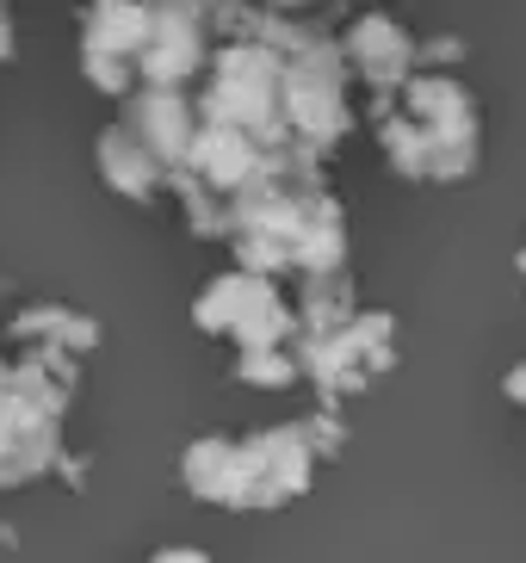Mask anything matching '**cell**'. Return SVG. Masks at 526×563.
I'll use <instances>...</instances> for the list:
<instances>
[{"label": "cell", "instance_id": "obj_1", "mask_svg": "<svg viewBox=\"0 0 526 563\" xmlns=\"http://www.w3.org/2000/svg\"><path fill=\"white\" fill-rule=\"evenodd\" d=\"M310 446L297 428L280 433H254V440H198L186 452V483L205 501H230V508H273V501L297 496L310 483Z\"/></svg>", "mask_w": 526, "mask_h": 563}, {"label": "cell", "instance_id": "obj_2", "mask_svg": "<svg viewBox=\"0 0 526 563\" xmlns=\"http://www.w3.org/2000/svg\"><path fill=\"white\" fill-rule=\"evenodd\" d=\"M198 322L211 334H235L242 353L254 347H285L292 341V310L280 303L273 285H261L254 273H230V279H217L205 298H198Z\"/></svg>", "mask_w": 526, "mask_h": 563}, {"label": "cell", "instance_id": "obj_3", "mask_svg": "<svg viewBox=\"0 0 526 563\" xmlns=\"http://www.w3.org/2000/svg\"><path fill=\"white\" fill-rule=\"evenodd\" d=\"M341 63H353L365 75V81L379 87V93H396V87L409 81V63H415V44L403 25H391V19H360L353 32H347L341 44Z\"/></svg>", "mask_w": 526, "mask_h": 563}, {"label": "cell", "instance_id": "obj_4", "mask_svg": "<svg viewBox=\"0 0 526 563\" xmlns=\"http://www.w3.org/2000/svg\"><path fill=\"white\" fill-rule=\"evenodd\" d=\"M99 174H106V180L124 192V199H155V192H162V180H167V167L155 162V155L136 150L131 136L118 131V124L99 136Z\"/></svg>", "mask_w": 526, "mask_h": 563}, {"label": "cell", "instance_id": "obj_5", "mask_svg": "<svg viewBox=\"0 0 526 563\" xmlns=\"http://www.w3.org/2000/svg\"><path fill=\"white\" fill-rule=\"evenodd\" d=\"M235 378H248V384H292L297 360H292V347H254V353L235 360Z\"/></svg>", "mask_w": 526, "mask_h": 563}, {"label": "cell", "instance_id": "obj_6", "mask_svg": "<svg viewBox=\"0 0 526 563\" xmlns=\"http://www.w3.org/2000/svg\"><path fill=\"white\" fill-rule=\"evenodd\" d=\"M7 51H13V44H7V13H0V56H7Z\"/></svg>", "mask_w": 526, "mask_h": 563}, {"label": "cell", "instance_id": "obj_7", "mask_svg": "<svg viewBox=\"0 0 526 563\" xmlns=\"http://www.w3.org/2000/svg\"><path fill=\"white\" fill-rule=\"evenodd\" d=\"M520 273H526V254H520Z\"/></svg>", "mask_w": 526, "mask_h": 563}]
</instances>
